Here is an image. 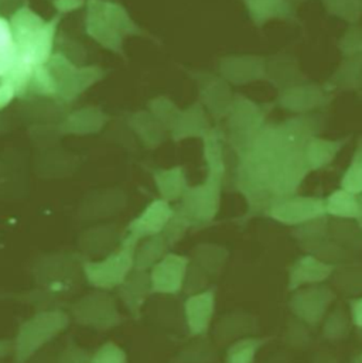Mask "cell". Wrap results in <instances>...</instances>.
I'll use <instances>...</instances> for the list:
<instances>
[{
    "mask_svg": "<svg viewBox=\"0 0 362 363\" xmlns=\"http://www.w3.org/2000/svg\"><path fill=\"white\" fill-rule=\"evenodd\" d=\"M71 323V315L64 310L37 311L23 321L13 340V362L27 363L45 345L64 333Z\"/></svg>",
    "mask_w": 362,
    "mask_h": 363,
    "instance_id": "cell-1",
    "label": "cell"
},
{
    "mask_svg": "<svg viewBox=\"0 0 362 363\" xmlns=\"http://www.w3.org/2000/svg\"><path fill=\"white\" fill-rule=\"evenodd\" d=\"M81 253H47L37 259L33 276L37 287L61 296H71L84 279Z\"/></svg>",
    "mask_w": 362,
    "mask_h": 363,
    "instance_id": "cell-2",
    "label": "cell"
},
{
    "mask_svg": "<svg viewBox=\"0 0 362 363\" xmlns=\"http://www.w3.org/2000/svg\"><path fill=\"white\" fill-rule=\"evenodd\" d=\"M136 246V242L124 238L122 245L108 256L98 260L84 257L82 270L87 283L97 290L118 289L135 269Z\"/></svg>",
    "mask_w": 362,
    "mask_h": 363,
    "instance_id": "cell-3",
    "label": "cell"
},
{
    "mask_svg": "<svg viewBox=\"0 0 362 363\" xmlns=\"http://www.w3.org/2000/svg\"><path fill=\"white\" fill-rule=\"evenodd\" d=\"M224 174V170L208 169L207 182L194 188H187L184 192L179 209L192 228L204 226L215 219L221 203Z\"/></svg>",
    "mask_w": 362,
    "mask_h": 363,
    "instance_id": "cell-4",
    "label": "cell"
},
{
    "mask_svg": "<svg viewBox=\"0 0 362 363\" xmlns=\"http://www.w3.org/2000/svg\"><path fill=\"white\" fill-rule=\"evenodd\" d=\"M71 318L82 327L106 333L124 323L115 298L105 290H94L70 307Z\"/></svg>",
    "mask_w": 362,
    "mask_h": 363,
    "instance_id": "cell-5",
    "label": "cell"
},
{
    "mask_svg": "<svg viewBox=\"0 0 362 363\" xmlns=\"http://www.w3.org/2000/svg\"><path fill=\"white\" fill-rule=\"evenodd\" d=\"M273 104H256L245 96H238L231 105V143L241 156L252 143L256 133L266 123V116Z\"/></svg>",
    "mask_w": 362,
    "mask_h": 363,
    "instance_id": "cell-6",
    "label": "cell"
},
{
    "mask_svg": "<svg viewBox=\"0 0 362 363\" xmlns=\"http://www.w3.org/2000/svg\"><path fill=\"white\" fill-rule=\"evenodd\" d=\"M265 215L283 225L299 226L320 216H326V201L319 196L292 195L275 201L266 209Z\"/></svg>",
    "mask_w": 362,
    "mask_h": 363,
    "instance_id": "cell-7",
    "label": "cell"
},
{
    "mask_svg": "<svg viewBox=\"0 0 362 363\" xmlns=\"http://www.w3.org/2000/svg\"><path fill=\"white\" fill-rule=\"evenodd\" d=\"M334 99V94L330 92L326 86L317 85L313 82H306L293 88H289L283 92H279L276 104L296 115L313 113L314 111L324 109Z\"/></svg>",
    "mask_w": 362,
    "mask_h": 363,
    "instance_id": "cell-8",
    "label": "cell"
},
{
    "mask_svg": "<svg viewBox=\"0 0 362 363\" xmlns=\"http://www.w3.org/2000/svg\"><path fill=\"white\" fill-rule=\"evenodd\" d=\"M188 264H190L188 256L169 252L149 272L150 281H152V293L163 294V296L179 294L182 291Z\"/></svg>",
    "mask_w": 362,
    "mask_h": 363,
    "instance_id": "cell-9",
    "label": "cell"
},
{
    "mask_svg": "<svg viewBox=\"0 0 362 363\" xmlns=\"http://www.w3.org/2000/svg\"><path fill=\"white\" fill-rule=\"evenodd\" d=\"M334 298L336 294L327 286L314 284L296 290L289 306L300 320L310 325H317Z\"/></svg>",
    "mask_w": 362,
    "mask_h": 363,
    "instance_id": "cell-10",
    "label": "cell"
},
{
    "mask_svg": "<svg viewBox=\"0 0 362 363\" xmlns=\"http://www.w3.org/2000/svg\"><path fill=\"white\" fill-rule=\"evenodd\" d=\"M173 215V208L165 199L153 201L146 206V209L136 216L126 228L125 236L129 240L139 243L142 239L155 236L163 232L165 226Z\"/></svg>",
    "mask_w": 362,
    "mask_h": 363,
    "instance_id": "cell-11",
    "label": "cell"
},
{
    "mask_svg": "<svg viewBox=\"0 0 362 363\" xmlns=\"http://www.w3.org/2000/svg\"><path fill=\"white\" fill-rule=\"evenodd\" d=\"M125 229L121 232L114 225L106 226H97L87 229L78 238V247L81 255L88 259H102L109 253L115 252L124 242Z\"/></svg>",
    "mask_w": 362,
    "mask_h": 363,
    "instance_id": "cell-12",
    "label": "cell"
},
{
    "mask_svg": "<svg viewBox=\"0 0 362 363\" xmlns=\"http://www.w3.org/2000/svg\"><path fill=\"white\" fill-rule=\"evenodd\" d=\"M215 313V289L188 296L184 303V317L191 337L205 335Z\"/></svg>",
    "mask_w": 362,
    "mask_h": 363,
    "instance_id": "cell-13",
    "label": "cell"
},
{
    "mask_svg": "<svg viewBox=\"0 0 362 363\" xmlns=\"http://www.w3.org/2000/svg\"><path fill=\"white\" fill-rule=\"evenodd\" d=\"M266 81L279 92L309 82L299 61L289 54H276L266 61Z\"/></svg>",
    "mask_w": 362,
    "mask_h": 363,
    "instance_id": "cell-14",
    "label": "cell"
},
{
    "mask_svg": "<svg viewBox=\"0 0 362 363\" xmlns=\"http://www.w3.org/2000/svg\"><path fill=\"white\" fill-rule=\"evenodd\" d=\"M119 300L124 303L129 314L139 320L142 315V308L152 293L150 274L146 270H136L128 276V279L116 289Z\"/></svg>",
    "mask_w": 362,
    "mask_h": 363,
    "instance_id": "cell-15",
    "label": "cell"
},
{
    "mask_svg": "<svg viewBox=\"0 0 362 363\" xmlns=\"http://www.w3.org/2000/svg\"><path fill=\"white\" fill-rule=\"evenodd\" d=\"M334 264L326 263L313 255L302 256L289 270V290L296 291L303 286L323 283L334 273Z\"/></svg>",
    "mask_w": 362,
    "mask_h": 363,
    "instance_id": "cell-16",
    "label": "cell"
},
{
    "mask_svg": "<svg viewBox=\"0 0 362 363\" xmlns=\"http://www.w3.org/2000/svg\"><path fill=\"white\" fill-rule=\"evenodd\" d=\"M266 61L260 55H241L225 58L222 74L235 85H246L266 79Z\"/></svg>",
    "mask_w": 362,
    "mask_h": 363,
    "instance_id": "cell-17",
    "label": "cell"
},
{
    "mask_svg": "<svg viewBox=\"0 0 362 363\" xmlns=\"http://www.w3.org/2000/svg\"><path fill=\"white\" fill-rule=\"evenodd\" d=\"M252 21L262 27L273 20L299 23L297 7L289 0H243Z\"/></svg>",
    "mask_w": 362,
    "mask_h": 363,
    "instance_id": "cell-18",
    "label": "cell"
},
{
    "mask_svg": "<svg viewBox=\"0 0 362 363\" xmlns=\"http://www.w3.org/2000/svg\"><path fill=\"white\" fill-rule=\"evenodd\" d=\"M349 138L340 140H329L319 136L310 138L305 145V160L310 172H319L330 166L337 155L347 145Z\"/></svg>",
    "mask_w": 362,
    "mask_h": 363,
    "instance_id": "cell-19",
    "label": "cell"
},
{
    "mask_svg": "<svg viewBox=\"0 0 362 363\" xmlns=\"http://www.w3.org/2000/svg\"><path fill=\"white\" fill-rule=\"evenodd\" d=\"M362 84V54L347 57L324 85L330 92L358 91Z\"/></svg>",
    "mask_w": 362,
    "mask_h": 363,
    "instance_id": "cell-20",
    "label": "cell"
},
{
    "mask_svg": "<svg viewBox=\"0 0 362 363\" xmlns=\"http://www.w3.org/2000/svg\"><path fill=\"white\" fill-rule=\"evenodd\" d=\"M170 250L172 249L162 233L142 239L135 250V269L149 272Z\"/></svg>",
    "mask_w": 362,
    "mask_h": 363,
    "instance_id": "cell-21",
    "label": "cell"
},
{
    "mask_svg": "<svg viewBox=\"0 0 362 363\" xmlns=\"http://www.w3.org/2000/svg\"><path fill=\"white\" fill-rule=\"evenodd\" d=\"M326 201V213L336 219H357L360 213L358 195L347 189H336L331 192Z\"/></svg>",
    "mask_w": 362,
    "mask_h": 363,
    "instance_id": "cell-22",
    "label": "cell"
},
{
    "mask_svg": "<svg viewBox=\"0 0 362 363\" xmlns=\"http://www.w3.org/2000/svg\"><path fill=\"white\" fill-rule=\"evenodd\" d=\"M226 257L228 250L225 247L218 245L202 243L191 250L190 260L199 266L208 276H216L221 272Z\"/></svg>",
    "mask_w": 362,
    "mask_h": 363,
    "instance_id": "cell-23",
    "label": "cell"
},
{
    "mask_svg": "<svg viewBox=\"0 0 362 363\" xmlns=\"http://www.w3.org/2000/svg\"><path fill=\"white\" fill-rule=\"evenodd\" d=\"M10 297H14L16 301L30 304L37 308V311H48V310H64L65 296L53 293L50 290H45L43 287H35L34 290L21 293V294H13Z\"/></svg>",
    "mask_w": 362,
    "mask_h": 363,
    "instance_id": "cell-24",
    "label": "cell"
},
{
    "mask_svg": "<svg viewBox=\"0 0 362 363\" xmlns=\"http://www.w3.org/2000/svg\"><path fill=\"white\" fill-rule=\"evenodd\" d=\"M156 182L159 191L162 194V199L165 201H175L184 195L187 191V184L184 179V173L180 169L169 170V172H159L156 173Z\"/></svg>",
    "mask_w": 362,
    "mask_h": 363,
    "instance_id": "cell-25",
    "label": "cell"
},
{
    "mask_svg": "<svg viewBox=\"0 0 362 363\" xmlns=\"http://www.w3.org/2000/svg\"><path fill=\"white\" fill-rule=\"evenodd\" d=\"M326 11L354 26L362 18L361 0H322Z\"/></svg>",
    "mask_w": 362,
    "mask_h": 363,
    "instance_id": "cell-26",
    "label": "cell"
},
{
    "mask_svg": "<svg viewBox=\"0 0 362 363\" xmlns=\"http://www.w3.org/2000/svg\"><path fill=\"white\" fill-rule=\"evenodd\" d=\"M268 338H245L232 344L226 352V363H253L258 351L265 345Z\"/></svg>",
    "mask_w": 362,
    "mask_h": 363,
    "instance_id": "cell-27",
    "label": "cell"
},
{
    "mask_svg": "<svg viewBox=\"0 0 362 363\" xmlns=\"http://www.w3.org/2000/svg\"><path fill=\"white\" fill-rule=\"evenodd\" d=\"M190 228H192V226H191L190 220L182 215L180 209L173 208V215L162 232V235L165 236L170 249L176 247L180 243Z\"/></svg>",
    "mask_w": 362,
    "mask_h": 363,
    "instance_id": "cell-28",
    "label": "cell"
},
{
    "mask_svg": "<svg viewBox=\"0 0 362 363\" xmlns=\"http://www.w3.org/2000/svg\"><path fill=\"white\" fill-rule=\"evenodd\" d=\"M341 188L356 195L362 194V145L357 149L351 164L341 179Z\"/></svg>",
    "mask_w": 362,
    "mask_h": 363,
    "instance_id": "cell-29",
    "label": "cell"
},
{
    "mask_svg": "<svg viewBox=\"0 0 362 363\" xmlns=\"http://www.w3.org/2000/svg\"><path fill=\"white\" fill-rule=\"evenodd\" d=\"M208 277L209 276L199 266H197L195 263H192L190 260L187 274H185V279H184L182 291L187 296H192V294H197V293H201V291L209 289L208 287Z\"/></svg>",
    "mask_w": 362,
    "mask_h": 363,
    "instance_id": "cell-30",
    "label": "cell"
},
{
    "mask_svg": "<svg viewBox=\"0 0 362 363\" xmlns=\"http://www.w3.org/2000/svg\"><path fill=\"white\" fill-rule=\"evenodd\" d=\"M339 50L347 58L362 54V26H351L339 40Z\"/></svg>",
    "mask_w": 362,
    "mask_h": 363,
    "instance_id": "cell-31",
    "label": "cell"
},
{
    "mask_svg": "<svg viewBox=\"0 0 362 363\" xmlns=\"http://www.w3.org/2000/svg\"><path fill=\"white\" fill-rule=\"evenodd\" d=\"M91 363H128V355L116 344L106 342L92 354Z\"/></svg>",
    "mask_w": 362,
    "mask_h": 363,
    "instance_id": "cell-32",
    "label": "cell"
},
{
    "mask_svg": "<svg viewBox=\"0 0 362 363\" xmlns=\"http://www.w3.org/2000/svg\"><path fill=\"white\" fill-rule=\"evenodd\" d=\"M92 354L87 350L78 347L74 342H70L58 355L55 363H91Z\"/></svg>",
    "mask_w": 362,
    "mask_h": 363,
    "instance_id": "cell-33",
    "label": "cell"
},
{
    "mask_svg": "<svg viewBox=\"0 0 362 363\" xmlns=\"http://www.w3.org/2000/svg\"><path fill=\"white\" fill-rule=\"evenodd\" d=\"M350 310L353 323L362 330V297L350 301Z\"/></svg>",
    "mask_w": 362,
    "mask_h": 363,
    "instance_id": "cell-34",
    "label": "cell"
},
{
    "mask_svg": "<svg viewBox=\"0 0 362 363\" xmlns=\"http://www.w3.org/2000/svg\"><path fill=\"white\" fill-rule=\"evenodd\" d=\"M13 355V341L0 340V359Z\"/></svg>",
    "mask_w": 362,
    "mask_h": 363,
    "instance_id": "cell-35",
    "label": "cell"
},
{
    "mask_svg": "<svg viewBox=\"0 0 362 363\" xmlns=\"http://www.w3.org/2000/svg\"><path fill=\"white\" fill-rule=\"evenodd\" d=\"M358 201H360V213H358V216H357V225H358V228H360V230H361L362 233V194L358 195Z\"/></svg>",
    "mask_w": 362,
    "mask_h": 363,
    "instance_id": "cell-36",
    "label": "cell"
},
{
    "mask_svg": "<svg viewBox=\"0 0 362 363\" xmlns=\"http://www.w3.org/2000/svg\"><path fill=\"white\" fill-rule=\"evenodd\" d=\"M295 7H297L300 3H303V1H306V0H289Z\"/></svg>",
    "mask_w": 362,
    "mask_h": 363,
    "instance_id": "cell-37",
    "label": "cell"
},
{
    "mask_svg": "<svg viewBox=\"0 0 362 363\" xmlns=\"http://www.w3.org/2000/svg\"><path fill=\"white\" fill-rule=\"evenodd\" d=\"M358 363H362V357L360 358V359H358Z\"/></svg>",
    "mask_w": 362,
    "mask_h": 363,
    "instance_id": "cell-38",
    "label": "cell"
},
{
    "mask_svg": "<svg viewBox=\"0 0 362 363\" xmlns=\"http://www.w3.org/2000/svg\"><path fill=\"white\" fill-rule=\"evenodd\" d=\"M361 9H362V0H361Z\"/></svg>",
    "mask_w": 362,
    "mask_h": 363,
    "instance_id": "cell-39",
    "label": "cell"
}]
</instances>
